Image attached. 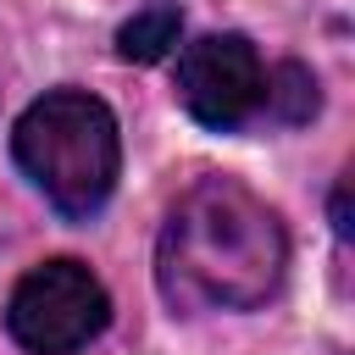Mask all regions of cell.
Returning a JSON list of instances; mask_svg holds the SVG:
<instances>
[{
  "label": "cell",
  "mask_w": 355,
  "mask_h": 355,
  "mask_svg": "<svg viewBox=\"0 0 355 355\" xmlns=\"http://www.w3.org/2000/svg\"><path fill=\"white\" fill-rule=\"evenodd\" d=\"M288 272L277 211L239 178H194L161 222L155 283L172 311H255Z\"/></svg>",
  "instance_id": "cell-1"
},
{
  "label": "cell",
  "mask_w": 355,
  "mask_h": 355,
  "mask_svg": "<svg viewBox=\"0 0 355 355\" xmlns=\"http://www.w3.org/2000/svg\"><path fill=\"white\" fill-rule=\"evenodd\" d=\"M11 155L28 172V183L67 216L89 222L122 172V133L116 116L100 94L89 89H50L39 94L17 128H11Z\"/></svg>",
  "instance_id": "cell-2"
},
{
  "label": "cell",
  "mask_w": 355,
  "mask_h": 355,
  "mask_svg": "<svg viewBox=\"0 0 355 355\" xmlns=\"http://www.w3.org/2000/svg\"><path fill=\"white\" fill-rule=\"evenodd\" d=\"M105 322H111V294L72 255L22 272V283L6 300V327L28 355H78L89 338L105 333Z\"/></svg>",
  "instance_id": "cell-3"
},
{
  "label": "cell",
  "mask_w": 355,
  "mask_h": 355,
  "mask_svg": "<svg viewBox=\"0 0 355 355\" xmlns=\"http://www.w3.org/2000/svg\"><path fill=\"white\" fill-rule=\"evenodd\" d=\"M178 100L200 128L233 133L261 105V55L244 33H205L178 55Z\"/></svg>",
  "instance_id": "cell-4"
},
{
  "label": "cell",
  "mask_w": 355,
  "mask_h": 355,
  "mask_svg": "<svg viewBox=\"0 0 355 355\" xmlns=\"http://www.w3.org/2000/svg\"><path fill=\"white\" fill-rule=\"evenodd\" d=\"M178 33H183V6L178 0H150L144 11H133L116 28V55L122 61H139V67L166 61L172 44H178Z\"/></svg>",
  "instance_id": "cell-5"
},
{
  "label": "cell",
  "mask_w": 355,
  "mask_h": 355,
  "mask_svg": "<svg viewBox=\"0 0 355 355\" xmlns=\"http://www.w3.org/2000/svg\"><path fill=\"white\" fill-rule=\"evenodd\" d=\"M261 105H266V116H272V122H283V128L311 122V116H316V105H322L311 67H300V61H277L272 72H261Z\"/></svg>",
  "instance_id": "cell-6"
},
{
  "label": "cell",
  "mask_w": 355,
  "mask_h": 355,
  "mask_svg": "<svg viewBox=\"0 0 355 355\" xmlns=\"http://www.w3.org/2000/svg\"><path fill=\"white\" fill-rule=\"evenodd\" d=\"M333 233H338V239H349V183H338V189H333Z\"/></svg>",
  "instance_id": "cell-7"
}]
</instances>
